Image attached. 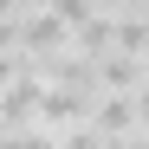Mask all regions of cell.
<instances>
[{
  "label": "cell",
  "instance_id": "cell-2",
  "mask_svg": "<svg viewBox=\"0 0 149 149\" xmlns=\"http://www.w3.org/2000/svg\"><path fill=\"white\" fill-rule=\"evenodd\" d=\"M104 149H149V136L136 130V136H117V143H104Z\"/></svg>",
  "mask_w": 149,
  "mask_h": 149
},
{
  "label": "cell",
  "instance_id": "cell-1",
  "mask_svg": "<svg viewBox=\"0 0 149 149\" xmlns=\"http://www.w3.org/2000/svg\"><path fill=\"white\" fill-rule=\"evenodd\" d=\"M91 130L104 136V143L136 136V97H130V91H104V97L91 104Z\"/></svg>",
  "mask_w": 149,
  "mask_h": 149
}]
</instances>
